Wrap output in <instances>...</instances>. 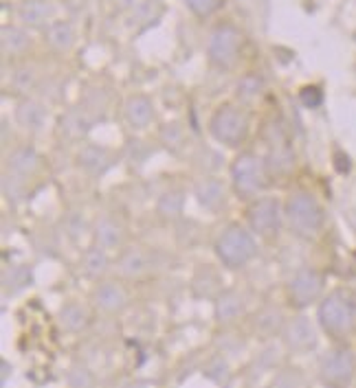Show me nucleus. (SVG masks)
Here are the masks:
<instances>
[{
    "instance_id": "obj_1",
    "label": "nucleus",
    "mask_w": 356,
    "mask_h": 388,
    "mask_svg": "<svg viewBox=\"0 0 356 388\" xmlns=\"http://www.w3.org/2000/svg\"><path fill=\"white\" fill-rule=\"evenodd\" d=\"M321 325L330 334H345L352 329L354 318H356V305L354 301L343 294V292H334L328 296L319 310Z\"/></svg>"
},
{
    "instance_id": "obj_2",
    "label": "nucleus",
    "mask_w": 356,
    "mask_h": 388,
    "mask_svg": "<svg viewBox=\"0 0 356 388\" xmlns=\"http://www.w3.org/2000/svg\"><path fill=\"white\" fill-rule=\"evenodd\" d=\"M288 219H290V226L299 233V235H314L321 226V209L310 195L306 193H297L288 200V207H286Z\"/></svg>"
},
{
    "instance_id": "obj_3",
    "label": "nucleus",
    "mask_w": 356,
    "mask_h": 388,
    "mask_svg": "<svg viewBox=\"0 0 356 388\" xmlns=\"http://www.w3.org/2000/svg\"><path fill=\"white\" fill-rule=\"evenodd\" d=\"M218 255L227 265L237 268V265H244L255 255V241L247 231L233 226L218 239Z\"/></svg>"
},
{
    "instance_id": "obj_4",
    "label": "nucleus",
    "mask_w": 356,
    "mask_h": 388,
    "mask_svg": "<svg viewBox=\"0 0 356 388\" xmlns=\"http://www.w3.org/2000/svg\"><path fill=\"white\" fill-rule=\"evenodd\" d=\"M247 119L242 112L233 108H222L218 110L211 119V132L218 140L227 143V145H237L247 136Z\"/></svg>"
},
{
    "instance_id": "obj_5",
    "label": "nucleus",
    "mask_w": 356,
    "mask_h": 388,
    "mask_svg": "<svg viewBox=\"0 0 356 388\" xmlns=\"http://www.w3.org/2000/svg\"><path fill=\"white\" fill-rule=\"evenodd\" d=\"M240 49V33L233 27H220L211 33L209 40V55L218 66H231Z\"/></svg>"
},
{
    "instance_id": "obj_6",
    "label": "nucleus",
    "mask_w": 356,
    "mask_h": 388,
    "mask_svg": "<svg viewBox=\"0 0 356 388\" xmlns=\"http://www.w3.org/2000/svg\"><path fill=\"white\" fill-rule=\"evenodd\" d=\"M233 182H235V189L244 195H253L260 191L264 187V171L260 160L253 156L237 158L233 165Z\"/></svg>"
},
{
    "instance_id": "obj_7",
    "label": "nucleus",
    "mask_w": 356,
    "mask_h": 388,
    "mask_svg": "<svg viewBox=\"0 0 356 388\" xmlns=\"http://www.w3.org/2000/svg\"><path fill=\"white\" fill-rule=\"evenodd\" d=\"M354 358L350 351H332L321 362V377L332 388H343L352 380Z\"/></svg>"
},
{
    "instance_id": "obj_8",
    "label": "nucleus",
    "mask_w": 356,
    "mask_h": 388,
    "mask_svg": "<svg viewBox=\"0 0 356 388\" xmlns=\"http://www.w3.org/2000/svg\"><path fill=\"white\" fill-rule=\"evenodd\" d=\"M321 288H324L321 274H316L314 270H302L290 283V296L295 305H308L310 301L319 296Z\"/></svg>"
},
{
    "instance_id": "obj_9",
    "label": "nucleus",
    "mask_w": 356,
    "mask_h": 388,
    "mask_svg": "<svg viewBox=\"0 0 356 388\" xmlns=\"http://www.w3.org/2000/svg\"><path fill=\"white\" fill-rule=\"evenodd\" d=\"M249 219H251V226L262 233V235H268L277 229V222H280V211H277V202L275 200H260L251 209L249 213Z\"/></svg>"
},
{
    "instance_id": "obj_10",
    "label": "nucleus",
    "mask_w": 356,
    "mask_h": 388,
    "mask_svg": "<svg viewBox=\"0 0 356 388\" xmlns=\"http://www.w3.org/2000/svg\"><path fill=\"white\" fill-rule=\"evenodd\" d=\"M286 342L292 349H308L314 344V332L306 318H297L288 325L286 329Z\"/></svg>"
},
{
    "instance_id": "obj_11",
    "label": "nucleus",
    "mask_w": 356,
    "mask_h": 388,
    "mask_svg": "<svg viewBox=\"0 0 356 388\" xmlns=\"http://www.w3.org/2000/svg\"><path fill=\"white\" fill-rule=\"evenodd\" d=\"M126 114L134 128H146L152 119V104L146 97H132L126 104Z\"/></svg>"
},
{
    "instance_id": "obj_12",
    "label": "nucleus",
    "mask_w": 356,
    "mask_h": 388,
    "mask_svg": "<svg viewBox=\"0 0 356 388\" xmlns=\"http://www.w3.org/2000/svg\"><path fill=\"white\" fill-rule=\"evenodd\" d=\"M97 303L102 305L104 310L114 312V310H121L124 303H126V294L121 288H117L112 283H106L102 288L97 290Z\"/></svg>"
},
{
    "instance_id": "obj_13",
    "label": "nucleus",
    "mask_w": 356,
    "mask_h": 388,
    "mask_svg": "<svg viewBox=\"0 0 356 388\" xmlns=\"http://www.w3.org/2000/svg\"><path fill=\"white\" fill-rule=\"evenodd\" d=\"M196 195H198V200H201V204H205V207H209V209H215V207H220V202L225 198V189H222L220 182L205 180L198 185Z\"/></svg>"
},
{
    "instance_id": "obj_14",
    "label": "nucleus",
    "mask_w": 356,
    "mask_h": 388,
    "mask_svg": "<svg viewBox=\"0 0 356 388\" xmlns=\"http://www.w3.org/2000/svg\"><path fill=\"white\" fill-rule=\"evenodd\" d=\"M79 165L86 167L88 171L93 174H102L108 165H110V160H108V154L104 150H99V147H86L82 154H79Z\"/></svg>"
},
{
    "instance_id": "obj_15",
    "label": "nucleus",
    "mask_w": 356,
    "mask_h": 388,
    "mask_svg": "<svg viewBox=\"0 0 356 388\" xmlns=\"http://www.w3.org/2000/svg\"><path fill=\"white\" fill-rule=\"evenodd\" d=\"M268 165L275 174H286L290 167H292V152L290 147L286 145L284 140H280L277 145L271 150V156H268Z\"/></svg>"
},
{
    "instance_id": "obj_16",
    "label": "nucleus",
    "mask_w": 356,
    "mask_h": 388,
    "mask_svg": "<svg viewBox=\"0 0 356 388\" xmlns=\"http://www.w3.org/2000/svg\"><path fill=\"white\" fill-rule=\"evenodd\" d=\"M16 119H18L20 126L37 130L40 126L44 123V110L40 108L37 104H23L18 108V112H16Z\"/></svg>"
},
{
    "instance_id": "obj_17",
    "label": "nucleus",
    "mask_w": 356,
    "mask_h": 388,
    "mask_svg": "<svg viewBox=\"0 0 356 388\" xmlns=\"http://www.w3.org/2000/svg\"><path fill=\"white\" fill-rule=\"evenodd\" d=\"M20 16H23V20L29 25H42L49 18V5L42 3V0H27V3L20 7Z\"/></svg>"
},
{
    "instance_id": "obj_18",
    "label": "nucleus",
    "mask_w": 356,
    "mask_h": 388,
    "mask_svg": "<svg viewBox=\"0 0 356 388\" xmlns=\"http://www.w3.org/2000/svg\"><path fill=\"white\" fill-rule=\"evenodd\" d=\"M9 162H11V169L16 174H23L25 176V174H29V171L35 169V165H37V154L33 150L25 147V150L13 152L11 158H9Z\"/></svg>"
},
{
    "instance_id": "obj_19",
    "label": "nucleus",
    "mask_w": 356,
    "mask_h": 388,
    "mask_svg": "<svg viewBox=\"0 0 356 388\" xmlns=\"http://www.w3.org/2000/svg\"><path fill=\"white\" fill-rule=\"evenodd\" d=\"M3 49L5 53H23L27 49V33L16 27L3 29Z\"/></svg>"
},
{
    "instance_id": "obj_20",
    "label": "nucleus",
    "mask_w": 356,
    "mask_h": 388,
    "mask_svg": "<svg viewBox=\"0 0 356 388\" xmlns=\"http://www.w3.org/2000/svg\"><path fill=\"white\" fill-rule=\"evenodd\" d=\"M49 42L55 47V49H69L71 44H73V31H71V27L69 25H64V23H55V25H51V29H49Z\"/></svg>"
},
{
    "instance_id": "obj_21",
    "label": "nucleus",
    "mask_w": 356,
    "mask_h": 388,
    "mask_svg": "<svg viewBox=\"0 0 356 388\" xmlns=\"http://www.w3.org/2000/svg\"><path fill=\"white\" fill-rule=\"evenodd\" d=\"M121 272L124 274H128V277H134V274H141L146 268H148V261H146V257L141 255V253H128L124 259H121Z\"/></svg>"
},
{
    "instance_id": "obj_22",
    "label": "nucleus",
    "mask_w": 356,
    "mask_h": 388,
    "mask_svg": "<svg viewBox=\"0 0 356 388\" xmlns=\"http://www.w3.org/2000/svg\"><path fill=\"white\" fill-rule=\"evenodd\" d=\"M62 325L66 327V329H71V332L82 329V327L86 325L84 310H79L77 305H69V308H64L62 310Z\"/></svg>"
},
{
    "instance_id": "obj_23",
    "label": "nucleus",
    "mask_w": 356,
    "mask_h": 388,
    "mask_svg": "<svg viewBox=\"0 0 356 388\" xmlns=\"http://www.w3.org/2000/svg\"><path fill=\"white\" fill-rule=\"evenodd\" d=\"M240 298H237L235 294H227L220 298V303H218V316H220V320H231L235 318V314L240 312Z\"/></svg>"
},
{
    "instance_id": "obj_24",
    "label": "nucleus",
    "mask_w": 356,
    "mask_h": 388,
    "mask_svg": "<svg viewBox=\"0 0 356 388\" xmlns=\"http://www.w3.org/2000/svg\"><path fill=\"white\" fill-rule=\"evenodd\" d=\"M181 207H183V198L178 193H167L161 198V202H158V211H161L165 217H176L178 213H181Z\"/></svg>"
},
{
    "instance_id": "obj_25",
    "label": "nucleus",
    "mask_w": 356,
    "mask_h": 388,
    "mask_svg": "<svg viewBox=\"0 0 356 388\" xmlns=\"http://www.w3.org/2000/svg\"><path fill=\"white\" fill-rule=\"evenodd\" d=\"M97 239H99V243L102 246H114V243L119 241V229L114 226L112 222H102L97 226Z\"/></svg>"
},
{
    "instance_id": "obj_26",
    "label": "nucleus",
    "mask_w": 356,
    "mask_h": 388,
    "mask_svg": "<svg viewBox=\"0 0 356 388\" xmlns=\"http://www.w3.org/2000/svg\"><path fill=\"white\" fill-rule=\"evenodd\" d=\"M86 268L90 274H99V272H104L106 270V257L102 250H90L86 255Z\"/></svg>"
},
{
    "instance_id": "obj_27",
    "label": "nucleus",
    "mask_w": 356,
    "mask_h": 388,
    "mask_svg": "<svg viewBox=\"0 0 356 388\" xmlns=\"http://www.w3.org/2000/svg\"><path fill=\"white\" fill-rule=\"evenodd\" d=\"M321 101H324V95H321L319 88L308 86V88L302 90V104H304L306 108H319Z\"/></svg>"
},
{
    "instance_id": "obj_28",
    "label": "nucleus",
    "mask_w": 356,
    "mask_h": 388,
    "mask_svg": "<svg viewBox=\"0 0 356 388\" xmlns=\"http://www.w3.org/2000/svg\"><path fill=\"white\" fill-rule=\"evenodd\" d=\"M185 3L189 5V9L198 16H209L220 0H185Z\"/></svg>"
},
{
    "instance_id": "obj_29",
    "label": "nucleus",
    "mask_w": 356,
    "mask_h": 388,
    "mask_svg": "<svg viewBox=\"0 0 356 388\" xmlns=\"http://www.w3.org/2000/svg\"><path fill=\"white\" fill-rule=\"evenodd\" d=\"M257 88H260V81H257V79H244L240 84V88H237V92L244 95V97H251V95L257 92Z\"/></svg>"
},
{
    "instance_id": "obj_30",
    "label": "nucleus",
    "mask_w": 356,
    "mask_h": 388,
    "mask_svg": "<svg viewBox=\"0 0 356 388\" xmlns=\"http://www.w3.org/2000/svg\"><path fill=\"white\" fill-rule=\"evenodd\" d=\"M117 3L121 7H130V5H134V0H117Z\"/></svg>"
},
{
    "instance_id": "obj_31",
    "label": "nucleus",
    "mask_w": 356,
    "mask_h": 388,
    "mask_svg": "<svg viewBox=\"0 0 356 388\" xmlns=\"http://www.w3.org/2000/svg\"><path fill=\"white\" fill-rule=\"evenodd\" d=\"M130 388H143V386H130Z\"/></svg>"
}]
</instances>
